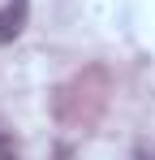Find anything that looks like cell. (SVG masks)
Segmentation results:
<instances>
[{"label": "cell", "instance_id": "obj_2", "mask_svg": "<svg viewBox=\"0 0 155 160\" xmlns=\"http://www.w3.org/2000/svg\"><path fill=\"white\" fill-rule=\"evenodd\" d=\"M134 160H155V156H151V152H138V156H134Z\"/></svg>", "mask_w": 155, "mask_h": 160}, {"label": "cell", "instance_id": "obj_1", "mask_svg": "<svg viewBox=\"0 0 155 160\" xmlns=\"http://www.w3.org/2000/svg\"><path fill=\"white\" fill-rule=\"evenodd\" d=\"M26 9H30V0H9V4L0 9V43H9V39H17V35H22Z\"/></svg>", "mask_w": 155, "mask_h": 160}]
</instances>
